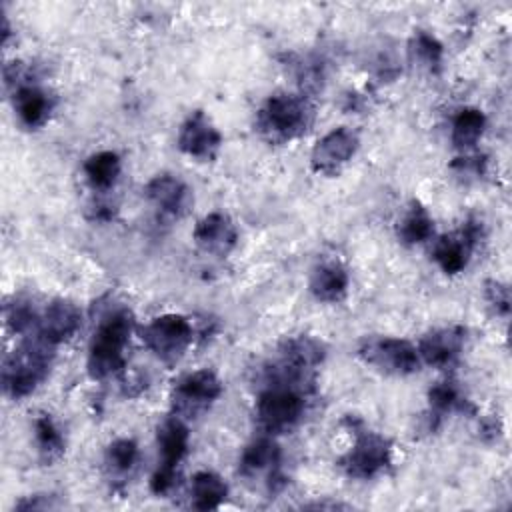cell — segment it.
<instances>
[{
    "instance_id": "6da1fadb",
    "label": "cell",
    "mask_w": 512,
    "mask_h": 512,
    "mask_svg": "<svg viewBox=\"0 0 512 512\" xmlns=\"http://www.w3.org/2000/svg\"><path fill=\"white\" fill-rule=\"evenodd\" d=\"M54 344L44 340L36 330L18 350L4 360L2 384L12 398H24L44 380L48 374Z\"/></svg>"
},
{
    "instance_id": "7a4b0ae2",
    "label": "cell",
    "mask_w": 512,
    "mask_h": 512,
    "mask_svg": "<svg viewBox=\"0 0 512 512\" xmlns=\"http://www.w3.org/2000/svg\"><path fill=\"white\" fill-rule=\"evenodd\" d=\"M132 314L126 308L108 314L96 328L90 352L88 372L92 378H106L124 368V348L132 332Z\"/></svg>"
},
{
    "instance_id": "3957f363",
    "label": "cell",
    "mask_w": 512,
    "mask_h": 512,
    "mask_svg": "<svg viewBox=\"0 0 512 512\" xmlns=\"http://www.w3.org/2000/svg\"><path fill=\"white\" fill-rule=\"evenodd\" d=\"M312 120V108L302 96L276 94L266 100L258 112L256 126L272 142H286L306 132Z\"/></svg>"
},
{
    "instance_id": "277c9868",
    "label": "cell",
    "mask_w": 512,
    "mask_h": 512,
    "mask_svg": "<svg viewBox=\"0 0 512 512\" xmlns=\"http://www.w3.org/2000/svg\"><path fill=\"white\" fill-rule=\"evenodd\" d=\"M304 386L270 382L256 400V416L266 432H284L304 414Z\"/></svg>"
},
{
    "instance_id": "5b68a950",
    "label": "cell",
    "mask_w": 512,
    "mask_h": 512,
    "mask_svg": "<svg viewBox=\"0 0 512 512\" xmlns=\"http://www.w3.org/2000/svg\"><path fill=\"white\" fill-rule=\"evenodd\" d=\"M142 340L162 362L174 364L192 342V326L180 314H164L142 328Z\"/></svg>"
},
{
    "instance_id": "8992f818",
    "label": "cell",
    "mask_w": 512,
    "mask_h": 512,
    "mask_svg": "<svg viewBox=\"0 0 512 512\" xmlns=\"http://www.w3.org/2000/svg\"><path fill=\"white\" fill-rule=\"evenodd\" d=\"M158 446L162 462L152 474L150 488L154 494H166L176 480V466L188 450V428L180 418H168L158 428Z\"/></svg>"
},
{
    "instance_id": "52a82bcc",
    "label": "cell",
    "mask_w": 512,
    "mask_h": 512,
    "mask_svg": "<svg viewBox=\"0 0 512 512\" xmlns=\"http://www.w3.org/2000/svg\"><path fill=\"white\" fill-rule=\"evenodd\" d=\"M356 440L350 452L340 460L344 472L352 478H372L390 464V442L370 430H354Z\"/></svg>"
},
{
    "instance_id": "ba28073f",
    "label": "cell",
    "mask_w": 512,
    "mask_h": 512,
    "mask_svg": "<svg viewBox=\"0 0 512 512\" xmlns=\"http://www.w3.org/2000/svg\"><path fill=\"white\" fill-rule=\"evenodd\" d=\"M360 356L386 374L406 376L418 370V350L400 338H370L360 346Z\"/></svg>"
},
{
    "instance_id": "9c48e42d",
    "label": "cell",
    "mask_w": 512,
    "mask_h": 512,
    "mask_svg": "<svg viewBox=\"0 0 512 512\" xmlns=\"http://www.w3.org/2000/svg\"><path fill=\"white\" fill-rule=\"evenodd\" d=\"M222 394V382L212 370H196L184 376L174 390L176 410L196 414Z\"/></svg>"
},
{
    "instance_id": "30bf717a",
    "label": "cell",
    "mask_w": 512,
    "mask_h": 512,
    "mask_svg": "<svg viewBox=\"0 0 512 512\" xmlns=\"http://www.w3.org/2000/svg\"><path fill=\"white\" fill-rule=\"evenodd\" d=\"M358 136L348 128H334L312 150L310 162L316 172L336 174L356 152Z\"/></svg>"
},
{
    "instance_id": "8fae6325",
    "label": "cell",
    "mask_w": 512,
    "mask_h": 512,
    "mask_svg": "<svg viewBox=\"0 0 512 512\" xmlns=\"http://www.w3.org/2000/svg\"><path fill=\"white\" fill-rule=\"evenodd\" d=\"M220 142V132L212 126L202 110L192 112L178 134V148L194 158H212Z\"/></svg>"
},
{
    "instance_id": "7c38bea8",
    "label": "cell",
    "mask_w": 512,
    "mask_h": 512,
    "mask_svg": "<svg viewBox=\"0 0 512 512\" xmlns=\"http://www.w3.org/2000/svg\"><path fill=\"white\" fill-rule=\"evenodd\" d=\"M464 340H466V330L462 326H448V328L434 330L420 340L418 356L430 366L446 368L460 356L464 348Z\"/></svg>"
},
{
    "instance_id": "4fadbf2b",
    "label": "cell",
    "mask_w": 512,
    "mask_h": 512,
    "mask_svg": "<svg viewBox=\"0 0 512 512\" xmlns=\"http://www.w3.org/2000/svg\"><path fill=\"white\" fill-rule=\"evenodd\" d=\"M80 310L70 300H54L46 306L44 314L38 320L36 332L48 340L50 344H60L74 336V332L80 328Z\"/></svg>"
},
{
    "instance_id": "5bb4252c",
    "label": "cell",
    "mask_w": 512,
    "mask_h": 512,
    "mask_svg": "<svg viewBox=\"0 0 512 512\" xmlns=\"http://www.w3.org/2000/svg\"><path fill=\"white\" fill-rule=\"evenodd\" d=\"M144 194L148 196L150 202H154L156 208H160L164 214H170V216H182L192 202L188 186L172 174L154 176L146 184Z\"/></svg>"
},
{
    "instance_id": "9a60e30c",
    "label": "cell",
    "mask_w": 512,
    "mask_h": 512,
    "mask_svg": "<svg viewBox=\"0 0 512 512\" xmlns=\"http://www.w3.org/2000/svg\"><path fill=\"white\" fill-rule=\"evenodd\" d=\"M236 238H238V234H236L232 220L222 212H212V214L204 216L194 228L196 244L202 250L220 254V256H224L226 252H230L234 248Z\"/></svg>"
},
{
    "instance_id": "2e32d148",
    "label": "cell",
    "mask_w": 512,
    "mask_h": 512,
    "mask_svg": "<svg viewBox=\"0 0 512 512\" xmlns=\"http://www.w3.org/2000/svg\"><path fill=\"white\" fill-rule=\"evenodd\" d=\"M348 290V272L338 262L320 264L310 278V292L322 302H338Z\"/></svg>"
},
{
    "instance_id": "e0dca14e",
    "label": "cell",
    "mask_w": 512,
    "mask_h": 512,
    "mask_svg": "<svg viewBox=\"0 0 512 512\" xmlns=\"http://www.w3.org/2000/svg\"><path fill=\"white\" fill-rule=\"evenodd\" d=\"M14 108L24 126L36 128L46 122L52 104H50V98L46 96V92H42L36 86L24 84L14 92Z\"/></svg>"
},
{
    "instance_id": "ac0fdd59",
    "label": "cell",
    "mask_w": 512,
    "mask_h": 512,
    "mask_svg": "<svg viewBox=\"0 0 512 512\" xmlns=\"http://www.w3.org/2000/svg\"><path fill=\"white\" fill-rule=\"evenodd\" d=\"M472 242L462 234H452L444 236L436 242L434 246V260L446 274H458L466 268L468 264V254L472 250Z\"/></svg>"
},
{
    "instance_id": "d6986e66",
    "label": "cell",
    "mask_w": 512,
    "mask_h": 512,
    "mask_svg": "<svg viewBox=\"0 0 512 512\" xmlns=\"http://www.w3.org/2000/svg\"><path fill=\"white\" fill-rule=\"evenodd\" d=\"M322 358H324L322 344L310 336H296L286 340L280 346V360L304 372H310L314 366H318Z\"/></svg>"
},
{
    "instance_id": "ffe728a7",
    "label": "cell",
    "mask_w": 512,
    "mask_h": 512,
    "mask_svg": "<svg viewBox=\"0 0 512 512\" xmlns=\"http://www.w3.org/2000/svg\"><path fill=\"white\" fill-rule=\"evenodd\" d=\"M190 488H192V504L198 510H214L228 496L226 482L218 474L208 470L194 474Z\"/></svg>"
},
{
    "instance_id": "44dd1931",
    "label": "cell",
    "mask_w": 512,
    "mask_h": 512,
    "mask_svg": "<svg viewBox=\"0 0 512 512\" xmlns=\"http://www.w3.org/2000/svg\"><path fill=\"white\" fill-rule=\"evenodd\" d=\"M280 464V450L270 438H258L246 446L240 458V474L254 476L266 468L274 470Z\"/></svg>"
},
{
    "instance_id": "7402d4cb",
    "label": "cell",
    "mask_w": 512,
    "mask_h": 512,
    "mask_svg": "<svg viewBox=\"0 0 512 512\" xmlns=\"http://www.w3.org/2000/svg\"><path fill=\"white\" fill-rule=\"evenodd\" d=\"M486 128V116L478 108H462L452 122V142L458 148H472Z\"/></svg>"
},
{
    "instance_id": "603a6c76",
    "label": "cell",
    "mask_w": 512,
    "mask_h": 512,
    "mask_svg": "<svg viewBox=\"0 0 512 512\" xmlns=\"http://www.w3.org/2000/svg\"><path fill=\"white\" fill-rule=\"evenodd\" d=\"M84 174L88 178V182L98 188V190H106L110 188L118 174H120V158L116 152L104 150L98 154H92L86 164H84Z\"/></svg>"
},
{
    "instance_id": "cb8c5ba5",
    "label": "cell",
    "mask_w": 512,
    "mask_h": 512,
    "mask_svg": "<svg viewBox=\"0 0 512 512\" xmlns=\"http://www.w3.org/2000/svg\"><path fill=\"white\" fill-rule=\"evenodd\" d=\"M34 434H36V444L40 458L44 462H54L64 454V438L54 424V420L48 414H42L34 422Z\"/></svg>"
},
{
    "instance_id": "d4e9b609",
    "label": "cell",
    "mask_w": 512,
    "mask_h": 512,
    "mask_svg": "<svg viewBox=\"0 0 512 512\" xmlns=\"http://www.w3.org/2000/svg\"><path fill=\"white\" fill-rule=\"evenodd\" d=\"M432 232H434L432 218L418 204H414L410 208V212L404 216V220L398 226V236L404 244H420V242L428 240L432 236Z\"/></svg>"
},
{
    "instance_id": "484cf974",
    "label": "cell",
    "mask_w": 512,
    "mask_h": 512,
    "mask_svg": "<svg viewBox=\"0 0 512 512\" xmlns=\"http://www.w3.org/2000/svg\"><path fill=\"white\" fill-rule=\"evenodd\" d=\"M412 52L416 56L418 62H422V66L430 68V70H436L440 68V62H442V44L428 32H418L412 40Z\"/></svg>"
},
{
    "instance_id": "4316f807",
    "label": "cell",
    "mask_w": 512,
    "mask_h": 512,
    "mask_svg": "<svg viewBox=\"0 0 512 512\" xmlns=\"http://www.w3.org/2000/svg\"><path fill=\"white\" fill-rule=\"evenodd\" d=\"M138 460V446L130 438H120L108 446L106 462L114 472H128Z\"/></svg>"
},
{
    "instance_id": "83f0119b",
    "label": "cell",
    "mask_w": 512,
    "mask_h": 512,
    "mask_svg": "<svg viewBox=\"0 0 512 512\" xmlns=\"http://www.w3.org/2000/svg\"><path fill=\"white\" fill-rule=\"evenodd\" d=\"M428 400H430V406L436 414H444L452 408H460L462 402H464L458 394V388L452 382L434 384L428 392Z\"/></svg>"
},
{
    "instance_id": "f1b7e54d",
    "label": "cell",
    "mask_w": 512,
    "mask_h": 512,
    "mask_svg": "<svg viewBox=\"0 0 512 512\" xmlns=\"http://www.w3.org/2000/svg\"><path fill=\"white\" fill-rule=\"evenodd\" d=\"M6 320L14 332L24 334L28 330H34L40 318L34 314V310L26 302H14L12 306L6 308Z\"/></svg>"
},
{
    "instance_id": "f546056e",
    "label": "cell",
    "mask_w": 512,
    "mask_h": 512,
    "mask_svg": "<svg viewBox=\"0 0 512 512\" xmlns=\"http://www.w3.org/2000/svg\"><path fill=\"white\" fill-rule=\"evenodd\" d=\"M486 298L496 308V312H500L502 316L508 314V310H510V292H508L506 284H500V282H494V280L488 282L486 284Z\"/></svg>"
}]
</instances>
